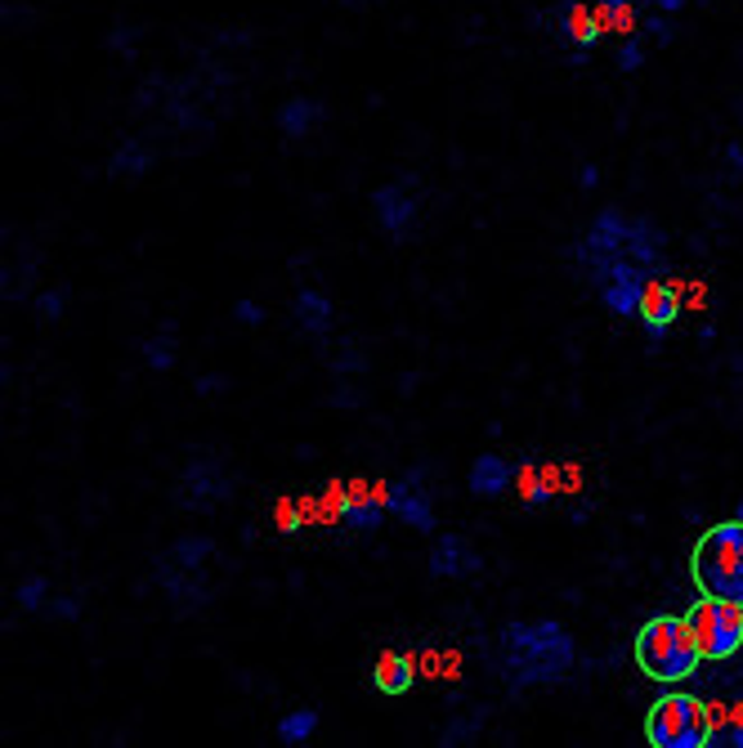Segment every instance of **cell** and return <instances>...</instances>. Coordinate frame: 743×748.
<instances>
[{
    "label": "cell",
    "instance_id": "32",
    "mask_svg": "<svg viewBox=\"0 0 743 748\" xmlns=\"http://www.w3.org/2000/svg\"><path fill=\"white\" fill-rule=\"evenodd\" d=\"M332 404H336V408H359V404H363V395H359L350 382H345L340 390H332Z\"/></svg>",
    "mask_w": 743,
    "mask_h": 748
},
{
    "label": "cell",
    "instance_id": "16",
    "mask_svg": "<svg viewBox=\"0 0 743 748\" xmlns=\"http://www.w3.org/2000/svg\"><path fill=\"white\" fill-rule=\"evenodd\" d=\"M291 318H295V327H301L305 337H318V341H323V337L332 332L336 305H332V296L305 288V292H295V301H291Z\"/></svg>",
    "mask_w": 743,
    "mask_h": 748
},
{
    "label": "cell",
    "instance_id": "4",
    "mask_svg": "<svg viewBox=\"0 0 743 748\" xmlns=\"http://www.w3.org/2000/svg\"><path fill=\"white\" fill-rule=\"evenodd\" d=\"M646 739L654 748H708L712 744V713L695 694H663L646 717Z\"/></svg>",
    "mask_w": 743,
    "mask_h": 748
},
{
    "label": "cell",
    "instance_id": "8",
    "mask_svg": "<svg viewBox=\"0 0 743 748\" xmlns=\"http://www.w3.org/2000/svg\"><path fill=\"white\" fill-rule=\"evenodd\" d=\"M413 184L417 179L408 175L399 184H381V189H372V215L394 243H408L413 229H417V215H421V202L413 198Z\"/></svg>",
    "mask_w": 743,
    "mask_h": 748
},
{
    "label": "cell",
    "instance_id": "36",
    "mask_svg": "<svg viewBox=\"0 0 743 748\" xmlns=\"http://www.w3.org/2000/svg\"><path fill=\"white\" fill-rule=\"evenodd\" d=\"M650 10H659V14H681L685 0H650Z\"/></svg>",
    "mask_w": 743,
    "mask_h": 748
},
{
    "label": "cell",
    "instance_id": "25",
    "mask_svg": "<svg viewBox=\"0 0 743 748\" xmlns=\"http://www.w3.org/2000/svg\"><path fill=\"white\" fill-rule=\"evenodd\" d=\"M14 600H19V610H27V615L45 610V605H49V578H45V574L23 578V583H19V592H14Z\"/></svg>",
    "mask_w": 743,
    "mask_h": 748
},
{
    "label": "cell",
    "instance_id": "38",
    "mask_svg": "<svg viewBox=\"0 0 743 748\" xmlns=\"http://www.w3.org/2000/svg\"><path fill=\"white\" fill-rule=\"evenodd\" d=\"M739 521H743V506H739Z\"/></svg>",
    "mask_w": 743,
    "mask_h": 748
},
{
    "label": "cell",
    "instance_id": "15",
    "mask_svg": "<svg viewBox=\"0 0 743 748\" xmlns=\"http://www.w3.org/2000/svg\"><path fill=\"white\" fill-rule=\"evenodd\" d=\"M278 130L282 139H305L318 130V121H327V104L323 100H310V95H291L282 108H278Z\"/></svg>",
    "mask_w": 743,
    "mask_h": 748
},
{
    "label": "cell",
    "instance_id": "11",
    "mask_svg": "<svg viewBox=\"0 0 743 748\" xmlns=\"http://www.w3.org/2000/svg\"><path fill=\"white\" fill-rule=\"evenodd\" d=\"M426 570H430V578H471V574L484 570V560L462 534H439L434 547H430Z\"/></svg>",
    "mask_w": 743,
    "mask_h": 748
},
{
    "label": "cell",
    "instance_id": "17",
    "mask_svg": "<svg viewBox=\"0 0 743 748\" xmlns=\"http://www.w3.org/2000/svg\"><path fill=\"white\" fill-rule=\"evenodd\" d=\"M153 166H158V153L148 149L139 135L121 139V144H117V153L108 157V175H113V179H143V175L153 171Z\"/></svg>",
    "mask_w": 743,
    "mask_h": 748
},
{
    "label": "cell",
    "instance_id": "27",
    "mask_svg": "<svg viewBox=\"0 0 743 748\" xmlns=\"http://www.w3.org/2000/svg\"><path fill=\"white\" fill-rule=\"evenodd\" d=\"M45 615H49V619H63V623L81 619V596H49Z\"/></svg>",
    "mask_w": 743,
    "mask_h": 748
},
{
    "label": "cell",
    "instance_id": "35",
    "mask_svg": "<svg viewBox=\"0 0 743 748\" xmlns=\"http://www.w3.org/2000/svg\"><path fill=\"white\" fill-rule=\"evenodd\" d=\"M578 184H582V189H596V184H601V171H596V166H582V171H578Z\"/></svg>",
    "mask_w": 743,
    "mask_h": 748
},
{
    "label": "cell",
    "instance_id": "26",
    "mask_svg": "<svg viewBox=\"0 0 743 748\" xmlns=\"http://www.w3.org/2000/svg\"><path fill=\"white\" fill-rule=\"evenodd\" d=\"M63 305H68V292L49 288V292L36 296V318H40V323H59V318H63Z\"/></svg>",
    "mask_w": 743,
    "mask_h": 748
},
{
    "label": "cell",
    "instance_id": "28",
    "mask_svg": "<svg viewBox=\"0 0 743 748\" xmlns=\"http://www.w3.org/2000/svg\"><path fill=\"white\" fill-rule=\"evenodd\" d=\"M640 63H646V36H631L618 50V72H636Z\"/></svg>",
    "mask_w": 743,
    "mask_h": 748
},
{
    "label": "cell",
    "instance_id": "23",
    "mask_svg": "<svg viewBox=\"0 0 743 748\" xmlns=\"http://www.w3.org/2000/svg\"><path fill=\"white\" fill-rule=\"evenodd\" d=\"M484 709H475V713H462V717H453L449 726L439 731V748H462V744H471L479 731H484Z\"/></svg>",
    "mask_w": 743,
    "mask_h": 748
},
{
    "label": "cell",
    "instance_id": "13",
    "mask_svg": "<svg viewBox=\"0 0 743 748\" xmlns=\"http://www.w3.org/2000/svg\"><path fill=\"white\" fill-rule=\"evenodd\" d=\"M636 318H640V327H646V337L659 346L672 332V323L681 318V292L672 283H650V292H646V301H640Z\"/></svg>",
    "mask_w": 743,
    "mask_h": 748
},
{
    "label": "cell",
    "instance_id": "33",
    "mask_svg": "<svg viewBox=\"0 0 743 748\" xmlns=\"http://www.w3.org/2000/svg\"><path fill=\"white\" fill-rule=\"evenodd\" d=\"M220 390H229V377H220V372H207V377L197 382V395H220Z\"/></svg>",
    "mask_w": 743,
    "mask_h": 748
},
{
    "label": "cell",
    "instance_id": "34",
    "mask_svg": "<svg viewBox=\"0 0 743 748\" xmlns=\"http://www.w3.org/2000/svg\"><path fill=\"white\" fill-rule=\"evenodd\" d=\"M712 744H730V748H743V726H725V731H712Z\"/></svg>",
    "mask_w": 743,
    "mask_h": 748
},
{
    "label": "cell",
    "instance_id": "14",
    "mask_svg": "<svg viewBox=\"0 0 743 748\" xmlns=\"http://www.w3.org/2000/svg\"><path fill=\"white\" fill-rule=\"evenodd\" d=\"M511 480H515V466L502 453H479L471 461V476H466L475 498H502L511 489Z\"/></svg>",
    "mask_w": 743,
    "mask_h": 748
},
{
    "label": "cell",
    "instance_id": "39",
    "mask_svg": "<svg viewBox=\"0 0 743 748\" xmlns=\"http://www.w3.org/2000/svg\"><path fill=\"white\" fill-rule=\"evenodd\" d=\"M739 654H743V650H739Z\"/></svg>",
    "mask_w": 743,
    "mask_h": 748
},
{
    "label": "cell",
    "instance_id": "9",
    "mask_svg": "<svg viewBox=\"0 0 743 748\" xmlns=\"http://www.w3.org/2000/svg\"><path fill=\"white\" fill-rule=\"evenodd\" d=\"M605 36V23L596 19V10L582 5V0H565L556 10V40L573 55V63H587L582 55L596 50V40Z\"/></svg>",
    "mask_w": 743,
    "mask_h": 748
},
{
    "label": "cell",
    "instance_id": "3",
    "mask_svg": "<svg viewBox=\"0 0 743 748\" xmlns=\"http://www.w3.org/2000/svg\"><path fill=\"white\" fill-rule=\"evenodd\" d=\"M689 578L704 596H721L743 605V521H721L712 525L689 556Z\"/></svg>",
    "mask_w": 743,
    "mask_h": 748
},
{
    "label": "cell",
    "instance_id": "1",
    "mask_svg": "<svg viewBox=\"0 0 743 748\" xmlns=\"http://www.w3.org/2000/svg\"><path fill=\"white\" fill-rule=\"evenodd\" d=\"M498 654H502V681L511 690H529V686L565 681L578 659V645L569 628L556 619H537V623L511 619L498 632Z\"/></svg>",
    "mask_w": 743,
    "mask_h": 748
},
{
    "label": "cell",
    "instance_id": "22",
    "mask_svg": "<svg viewBox=\"0 0 743 748\" xmlns=\"http://www.w3.org/2000/svg\"><path fill=\"white\" fill-rule=\"evenodd\" d=\"M323 363L336 372V377H363V372H368V354L355 341H336V350L323 354Z\"/></svg>",
    "mask_w": 743,
    "mask_h": 748
},
{
    "label": "cell",
    "instance_id": "19",
    "mask_svg": "<svg viewBox=\"0 0 743 748\" xmlns=\"http://www.w3.org/2000/svg\"><path fill=\"white\" fill-rule=\"evenodd\" d=\"M166 556L175 560V565H184V570H207V560L216 556V538H207V534H184V538H175L166 547Z\"/></svg>",
    "mask_w": 743,
    "mask_h": 748
},
{
    "label": "cell",
    "instance_id": "30",
    "mask_svg": "<svg viewBox=\"0 0 743 748\" xmlns=\"http://www.w3.org/2000/svg\"><path fill=\"white\" fill-rule=\"evenodd\" d=\"M233 318H237L242 327H260V323H265V309H260L252 296H242V301L233 305Z\"/></svg>",
    "mask_w": 743,
    "mask_h": 748
},
{
    "label": "cell",
    "instance_id": "29",
    "mask_svg": "<svg viewBox=\"0 0 743 748\" xmlns=\"http://www.w3.org/2000/svg\"><path fill=\"white\" fill-rule=\"evenodd\" d=\"M135 40H139V32L135 27H117V32H108V50H117L121 59H135Z\"/></svg>",
    "mask_w": 743,
    "mask_h": 748
},
{
    "label": "cell",
    "instance_id": "12",
    "mask_svg": "<svg viewBox=\"0 0 743 748\" xmlns=\"http://www.w3.org/2000/svg\"><path fill=\"white\" fill-rule=\"evenodd\" d=\"M385 498L381 493H368V489H359V484H350V489H340V498H336V516H340V525L345 529H355V534H372V529H381V521H385Z\"/></svg>",
    "mask_w": 743,
    "mask_h": 748
},
{
    "label": "cell",
    "instance_id": "31",
    "mask_svg": "<svg viewBox=\"0 0 743 748\" xmlns=\"http://www.w3.org/2000/svg\"><path fill=\"white\" fill-rule=\"evenodd\" d=\"M556 493H552V484L547 480H529V489H524V506L529 511H537V506H547Z\"/></svg>",
    "mask_w": 743,
    "mask_h": 748
},
{
    "label": "cell",
    "instance_id": "6",
    "mask_svg": "<svg viewBox=\"0 0 743 748\" xmlns=\"http://www.w3.org/2000/svg\"><path fill=\"white\" fill-rule=\"evenodd\" d=\"M229 498H233V476H229V466L216 453H197L175 480V506L197 511V516L224 506Z\"/></svg>",
    "mask_w": 743,
    "mask_h": 748
},
{
    "label": "cell",
    "instance_id": "2",
    "mask_svg": "<svg viewBox=\"0 0 743 748\" xmlns=\"http://www.w3.org/2000/svg\"><path fill=\"white\" fill-rule=\"evenodd\" d=\"M636 668L646 673L650 681H663V686H676V681H689L699 673L704 654L695 645V632H689L685 615H659L650 619L646 628L636 632Z\"/></svg>",
    "mask_w": 743,
    "mask_h": 748
},
{
    "label": "cell",
    "instance_id": "5",
    "mask_svg": "<svg viewBox=\"0 0 743 748\" xmlns=\"http://www.w3.org/2000/svg\"><path fill=\"white\" fill-rule=\"evenodd\" d=\"M685 623H689V632H695V645H699V654L708 664L739 659V650H743V605L699 592V600L689 605Z\"/></svg>",
    "mask_w": 743,
    "mask_h": 748
},
{
    "label": "cell",
    "instance_id": "24",
    "mask_svg": "<svg viewBox=\"0 0 743 748\" xmlns=\"http://www.w3.org/2000/svg\"><path fill=\"white\" fill-rule=\"evenodd\" d=\"M596 19L605 23V32H631L636 27V10H631V0H596Z\"/></svg>",
    "mask_w": 743,
    "mask_h": 748
},
{
    "label": "cell",
    "instance_id": "10",
    "mask_svg": "<svg viewBox=\"0 0 743 748\" xmlns=\"http://www.w3.org/2000/svg\"><path fill=\"white\" fill-rule=\"evenodd\" d=\"M381 498L394 516H404V525H413L417 534H434L439 521H434V506H430V493L421 489V471L404 476V480H390L381 484Z\"/></svg>",
    "mask_w": 743,
    "mask_h": 748
},
{
    "label": "cell",
    "instance_id": "21",
    "mask_svg": "<svg viewBox=\"0 0 743 748\" xmlns=\"http://www.w3.org/2000/svg\"><path fill=\"white\" fill-rule=\"evenodd\" d=\"M318 709H291V713H282L278 717V744H287V748H301V744H310L314 739V731H318Z\"/></svg>",
    "mask_w": 743,
    "mask_h": 748
},
{
    "label": "cell",
    "instance_id": "37",
    "mask_svg": "<svg viewBox=\"0 0 743 748\" xmlns=\"http://www.w3.org/2000/svg\"><path fill=\"white\" fill-rule=\"evenodd\" d=\"M345 10H368V5H376V0H340Z\"/></svg>",
    "mask_w": 743,
    "mask_h": 748
},
{
    "label": "cell",
    "instance_id": "20",
    "mask_svg": "<svg viewBox=\"0 0 743 748\" xmlns=\"http://www.w3.org/2000/svg\"><path fill=\"white\" fill-rule=\"evenodd\" d=\"M139 354H143V363L153 367V372H171L175 363H179V341H175V323H166L158 337H148V341H139Z\"/></svg>",
    "mask_w": 743,
    "mask_h": 748
},
{
    "label": "cell",
    "instance_id": "18",
    "mask_svg": "<svg viewBox=\"0 0 743 748\" xmlns=\"http://www.w3.org/2000/svg\"><path fill=\"white\" fill-rule=\"evenodd\" d=\"M372 681L381 694H408L417 681V668H413L408 654H381L376 668H372Z\"/></svg>",
    "mask_w": 743,
    "mask_h": 748
},
{
    "label": "cell",
    "instance_id": "7",
    "mask_svg": "<svg viewBox=\"0 0 743 748\" xmlns=\"http://www.w3.org/2000/svg\"><path fill=\"white\" fill-rule=\"evenodd\" d=\"M153 578H158V587L166 592V600H171L175 615H197V610H207V605H211V583L202 578V570H184V565H175L166 551L153 560Z\"/></svg>",
    "mask_w": 743,
    "mask_h": 748
}]
</instances>
